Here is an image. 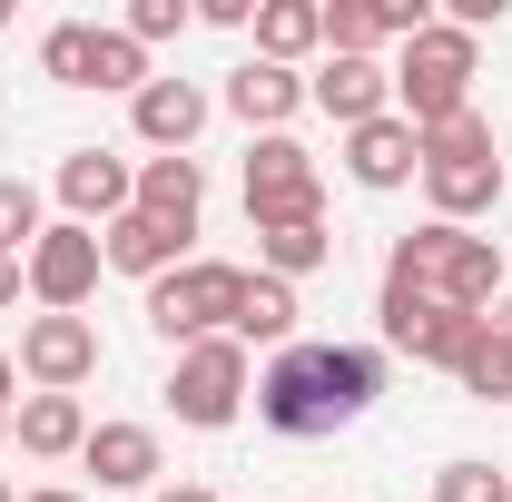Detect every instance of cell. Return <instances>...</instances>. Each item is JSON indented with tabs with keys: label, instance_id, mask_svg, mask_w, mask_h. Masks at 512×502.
I'll return each mask as SVG.
<instances>
[{
	"label": "cell",
	"instance_id": "1",
	"mask_svg": "<svg viewBox=\"0 0 512 502\" xmlns=\"http://www.w3.org/2000/svg\"><path fill=\"white\" fill-rule=\"evenodd\" d=\"M375 394H384V355L375 345H286V355L256 375V424L316 443V434H335V424H355Z\"/></svg>",
	"mask_w": 512,
	"mask_h": 502
},
{
	"label": "cell",
	"instance_id": "2",
	"mask_svg": "<svg viewBox=\"0 0 512 502\" xmlns=\"http://www.w3.org/2000/svg\"><path fill=\"white\" fill-rule=\"evenodd\" d=\"M384 276H404V286H424L434 306L453 315H493V296H503V256H493V237H473V227H414V237H394V256H384Z\"/></svg>",
	"mask_w": 512,
	"mask_h": 502
},
{
	"label": "cell",
	"instance_id": "3",
	"mask_svg": "<svg viewBox=\"0 0 512 502\" xmlns=\"http://www.w3.org/2000/svg\"><path fill=\"white\" fill-rule=\"evenodd\" d=\"M473 79H483V50H473V30H453V20H434V30H414L404 40V60H394V119L414 128H444L473 109Z\"/></svg>",
	"mask_w": 512,
	"mask_h": 502
},
{
	"label": "cell",
	"instance_id": "4",
	"mask_svg": "<svg viewBox=\"0 0 512 502\" xmlns=\"http://www.w3.org/2000/svg\"><path fill=\"white\" fill-rule=\"evenodd\" d=\"M424 188H434V217H444V227L483 217V207L503 197V148H493V119H483V109L424 128Z\"/></svg>",
	"mask_w": 512,
	"mask_h": 502
},
{
	"label": "cell",
	"instance_id": "5",
	"mask_svg": "<svg viewBox=\"0 0 512 502\" xmlns=\"http://www.w3.org/2000/svg\"><path fill=\"white\" fill-rule=\"evenodd\" d=\"M237 296H247V266L197 256V266H168V276L148 286V325H158L168 345H207V335L237 325Z\"/></svg>",
	"mask_w": 512,
	"mask_h": 502
},
{
	"label": "cell",
	"instance_id": "6",
	"mask_svg": "<svg viewBox=\"0 0 512 502\" xmlns=\"http://www.w3.org/2000/svg\"><path fill=\"white\" fill-rule=\"evenodd\" d=\"M247 345L237 335H207V345H178V375H168V414L178 424H197V434H217V424H237L247 414Z\"/></svg>",
	"mask_w": 512,
	"mask_h": 502
},
{
	"label": "cell",
	"instance_id": "7",
	"mask_svg": "<svg viewBox=\"0 0 512 502\" xmlns=\"http://www.w3.org/2000/svg\"><path fill=\"white\" fill-rule=\"evenodd\" d=\"M384 345L394 355H414V365H463V345H473V325L483 315H453V306H434L424 286H404V276H384Z\"/></svg>",
	"mask_w": 512,
	"mask_h": 502
},
{
	"label": "cell",
	"instance_id": "8",
	"mask_svg": "<svg viewBox=\"0 0 512 502\" xmlns=\"http://www.w3.org/2000/svg\"><path fill=\"white\" fill-rule=\"evenodd\" d=\"M247 217H256V237L266 227H296V217H325L316 207V158L296 138H256L247 148Z\"/></svg>",
	"mask_w": 512,
	"mask_h": 502
},
{
	"label": "cell",
	"instance_id": "9",
	"mask_svg": "<svg viewBox=\"0 0 512 502\" xmlns=\"http://www.w3.org/2000/svg\"><path fill=\"white\" fill-rule=\"evenodd\" d=\"M99 266H109V256H99V227H40V247H30V296H40V306L50 315H79L89 306V286H99Z\"/></svg>",
	"mask_w": 512,
	"mask_h": 502
},
{
	"label": "cell",
	"instance_id": "10",
	"mask_svg": "<svg viewBox=\"0 0 512 502\" xmlns=\"http://www.w3.org/2000/svg\"><path fill=\"white\" fill-rule=\"evenodd\" d=\"M20 375L40 384V394H79V384L99 375V325H89V315H30Z\"/></svg>",
	"mask_w": 512,
	"mask_h": 502
},
{
	"label": "cell",
	"instance_id": "11",
	"mask_svg": "<svg viewBox=\"0 0 512 502\" xmlns=\"http://www.w3.org/2000/svg\"><path fill=\"white\" fill-rule=\"evenodd\" d=\"M60 207H69V227H119L128 207H138V168H119L109 148H69L60 158Z\"/></svg>",
	"mask_w": 512,
	"mask_h": 502
},
{
	"label": "cell",
	"instance_id": "12",
	"mask_svg": "<svg viewBox=\"0 0 512 502\" xmlns=\"http://www.w3.org/2000/svg\"><path fill=\"white\" fill-rule=\"evenodd\" d=\"M345 168H355V188H375V197H384V188H404V178H424V138L384 109V119L345 128Z\"/></svg>",
	"mask_w": 512,
	"mask_h": 502
},
{
	"label": "cell",
	"instance_id": "13",
	"mask_svg": "<svg viewBox=\"0 0 512 502\" xmlns=\"http://www.w3.org/2000/svg\"><path fill=\"white\" fill-rule=\"evenodd\" d=\"M306 99H316L325 119L365 128V119H384V109H394V69H384V60H335V50H325V69L306 79Z\"/></svg>",
	"mask_w": 512,
	"mask_h": 502
},
{
	"label": "cell",
	"instance_id": "14",
	"mask_svg": "<svg viewBox=\"0 0 512 502\" xmlns=\"http://www.w3.org/2000/svg\"><path fill=\"white\" fill-rule=\"evenodd\" d=\"M128 119H138V138H148L158 158H188V138L207 128V89H197V79H148V89L128 99Z\"/></svg>",
	"mask_w": 512,
	"mask_h": 502
},
{
	"label": "cell",
	"instance_id": "15",
	"mask_svg": "<svg viewBox=\"0 0 512 502\" xmlns=\"http://www.w3.org/2000/svg\"><path fill=\"white\" fill-rule=\"evenodd\" d=\"M296 99H306V79H296V69H276V60H247V69H227V109H237L247 128H266V138H286Z\"/></svg>",
	"mask_w": 512,
	"mask_h": 502
},
{
	"label": "cell",
	"instance_id": "16",
	"mask_svg": "<svg viewBox=\"0 0 512 502\" xmlns=\"http://www.w3.org/2000/svg\"><path fill=\"white\" fill-rule=\"evenodd\" d=\"M10 434H20V453L60 463V453L89 443V414H79V394H20V404H10Z\"/></svg>",
	"mask_w": 512,
	"mask_h": 502
},
{
	"label": "cell",
	"instance_id": "17",
	"mask_svg": "<svg viewBox=\"0 0 512 502\" xmlns=\"http://www.w3.org/2000/svg\"><path fill=\"white\" fill-rule=\"evenodd\" d=\"M79 463H89V473H99L109 493H138V483L158 473V434H148V424H89Z\"/></svg>",
	"mask_w": 512,
	"mask_h": 502
},
{
	"label": "cell",
	"instance_id": "18",
	"mask_svg": "<svg viewBox=\"0 0 512 502\" xmlns=\"http://www.w3.org/2000/svg\"><path fill=\"white\" fill-rule=\"evenodd\" d=\"M197 207H207V178H197V158H148V168H138V217H158V227L197 237Z\"/></svg>",
	"mask_w": 512,
	"mask_h": 502
},
{
	"label": "cell",
	"instance_id": "19",
	"mask_svg": "<svg viewBox=\"0 0 512 502\" xmlns=\"http://www.w3.org/2000/svg\"><path fill=\"white\" fill-rule=\"evenodd\" d=\"M178 247H188V237H178V227H158V217H138V207H128L119 227H99V256H109L119 276H148V286L178 266Z\"/></svg>",
	"mask_w": 512,
	"mask_h": 502
},
{
	"label": "cell",
	"instance_id": "20",
	"mask_svg": "<svg viewBox=\"0 0 512 502\" xmlns=\"http://www.w3.org/2000/svg\"><path fill=\"white\" fill-rule=\"evenodd\" d=\"M296 315H306V306H296V286L256 266L247 296H237V325H227V335H237V345H276V355H286V345H296Z\"/></svg>",
	"mask_w": 512,
	"mask_h": 502
},
{
	"label": "cell",
	"instance_id": "21",
	"mask_svg": "<svg viewBox=\"0 0 512 502\" xmlns=\"http://www.w3.org/2000/svg\"><path fill=\"white\" fill-rule=\"evenodd\" d=\"M306 50H325V10L316 0H266V10H256V60L296 69Z\"/></svg>",
	"mask_w": 512,
	"mask_h": 502
},
{
	"label": "cell",
	"instance_id": "22",
	"mask_svg": "<svg viewBox=\"0 0 512 502\" xmlns=\"http://www.w3.org/2000/svg\"><path fill=\"white\" fill-rule=\"evenodd\" d=\"M256 256H266V276H286V286H296V276H316L325 256H335V237H325V217H296V227H266Z\"/></svg>",
	"mask_w": 512,
	"mask_h": 502
},
{
	"label": "cell",
	"instance_id": "23",
	"mask_svg": "<svg viewBox=\"0 0 512 502\" xmlns=\"http://www.w3.org/2000/svg\"><path fill=\"white\" fill-rule=\"evenodd\" d=\"M453 375H463L473 404H503V394H512V345L493 335V325H473V345H463V365H453Z\"/></svg>",
	"mask_w": 512,
	"mask_h": 502
},
{
	"label": "cell",
	"instance_id": "24",
	"mask_svg": "<svg viewBox=\"0 0 512 502\" xmlns=\"http://www.w3.org/2000/svg\"><path fill=\"white\" fill-rule=\"evenodd\" d=\"M89 89H128V99H138V89H148V50H138L128 30H99V40H89Z\"/></svg>",
	"mask_w": 512,
	"mask_h": 502
},
{
	"label": "cell",
	"instance_id": "25",
	"mask_svg": "<svg viewBox=\"0 0 512 502\" xmlns=\"http://www.w3.org/2000/svg\"><path fill=\"white\" fill-rule=\"evenodd\" d=\"M89 20H60V30H40V69L60 79V89H89Z\"/></svg>",
	"mask_w": 512,
	"mask_h": 502
},
{
	"label": "cell",
	"instance_id": "26",
	"mask_svg": "<svg viewBox=\"0 0 512 502\" xmlns=\"http://www.w3.org/2000/svg\"><path fill=\"white\" fill-rule=\"evenodd\" d=\"M0 247L10 256L40 247V188H30V178H0Z\"/></svg>",
	"mask_w": 512,
	"mask_h": 502
},
{
	"label": "cell",
	"instance_id": "27",
	"mask_svg": "<svg viewBox=\"0 0 512 502\" xmlns=\"http://www.w3.org/2000/svg\"><path fill=\"white\" fill-rule=\"evenodd\" d=\"M434 502H512V473H493V463H444L434 473Z\"/></svg>",
	"mask_w": 512,
	"mask_h": 502
},
{
	"label": "cell",
	"instance_id": "28",
	"mask_svg": "<svg viewBox=\"0 0 512 502\" xmlns=\"http://www.w3.org/2000/svg\"><path fill=\"white\" fill-rule=\"evenodd\" d=\"M188 20H197L188 0H128V40H138V50H148V40H178Z\"/></svg>",
	"mask_w": 512,
	"mask_h": 502
},
{
	"label": "cell",
	"instance_id": "29",
	"mask_svg": "<svg viewBox=\"0 0 512 502\" xmlns=\"http://www.w3.org/2000/svg\"><path fill=\"white\" fill-rule=\"evenodd\" d=\"M197 20H217V30H247V20H256V0H197Z\"/></svg>",
	"mask_w": 512,
	"mask_h": 502
},
{
	"label": "cell",
	"instance_id": "30",
	"mask_svg": "<svg viewBox=\"0 0 512 502\" xmlns=\"http://www.w3.org/2000/svg\"><path fill=\"white\" fill-rule=\"evenodd\" d=\"M20 286H30V256H10V247H0V306H20Z\"/></svg>",
	"mask_w": 512,
	"mask_h": 502
},
{
	"label": "cell",
	"instance_id": "31",
	"mask_svg": "<svg viewBox=\"0 0 512 502\" xmlns=\"http://www.w3.org/2000/svg\"><path fill=\"white\" fill-rule=\"evenodd\" d=\"M483 325H493V335L512 345V296H493V315H483Z\"/></svg>",
	"mask_w": 512,
	"mask_h": 502
},
{
	"label": "cell",
	"instance_id": "32",
	"mask_svg": "<svg viewBox=\"0 0 512 502\" xmlns=\"http://www.w3.org/2000/svg\"><path fill=\"white\" fill-rule=\"evenodd\" d=\"M158 502H217V493H197V483H168V493H158Z\"/></svg>",
	"mask_w": 512,
	"mask_h": 502
},
{
	"label": "cell",
	"instance_id": "33",
	"mask_svg": "<svg viewBox=\"0 0 512 502\" xmlns=\"http://www.w3.org/2000/svg\"><path fill=\"white\" fill-rule=\"evenodd\" d=\"M10 384H20V365H10V355H0V414H10Z\"/></svg>",
	"mask_w": 512,
	"mask_h": 502
},
{
	"label": "cell",
	"instance_id": "34",
	"mask_svg": "<svg viewBox=\"0 0 512 502\" xmlns=\"http://www.w3.org/2000/svg\"><path fill=\"white\" fill-rule=\"evenodd\" d=\"M20 502H79V493H60V483H50V493H20Z\"/></svg>",
	"mask_w": 512,
	"mask_h": 502
},
{
	"label": "cell",
	"instance_id": "35",
	"mask_svg": "<svg viewBox=\"0 0 512 502\" xmlns=\"http://www.w3.org/2000/svg\"><path fill=\"white\" fill-rule=\"evenodd\" d=\"M0 502H20V493H10V483H0Z\"/></svg>",
	"mask_w": 512,
	"mask_h": 502
}]
</instances>
